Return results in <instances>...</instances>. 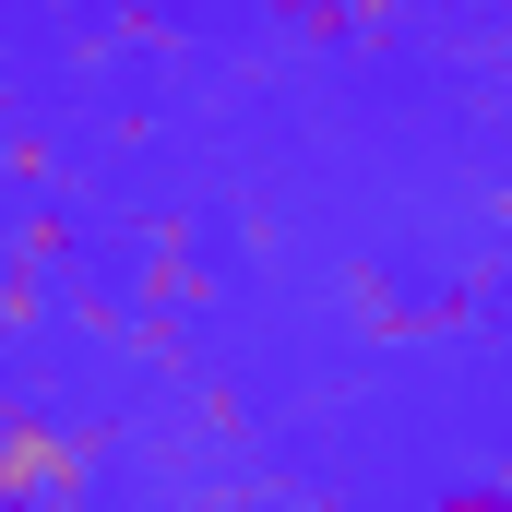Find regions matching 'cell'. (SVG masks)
<instances>
[{
  "mask_svg": "<svg viewBox=\"0 0 512 512\" xmlns=\"http://www.w3.org/2000/svg\"><path fill=\"white\" fill-rule=\"evenodd\" d=\"M84 477H96V441H60L36 405L0 429V501H12V512H72Z\"/></svg>",
  "mask_w": 512,
  "mask_h": 512,
  "instance_id": "cell-1",
  "label": "cell"
},
{
  "mask_svg": "<svg viewBox=\"0 0 512 512\" xmlns=\"http://www.w3.org/2000/svg\"><path fill=\"white\" fill-rule=\"evenodd\" d=\"M417 512H512V489L501 477H453V489H429Z\"/></svg>",
  "mask_w": 512,
  "mask_h": 512,
  "instance_id": "cell-2",
  "label": "cell"
}]
</instances>
